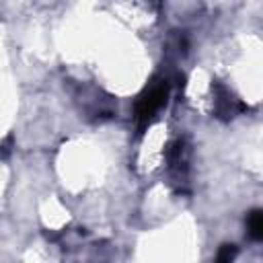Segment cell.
I'll list each match as a JSON object with an SVG mask.
<instances>
[{
  "mask_svg": "<svg viewBox=\"0 0 263 263\" xmlns=\"http://www.w3.org/2000/svg\"><path fill=\"white\" fill-rule=\"evenodd\" d=\"M234 257H236V247H234V245H222L220 251H218V255H216V259H218L220 263L232 261Z\"/></svg>",
  "mask_w": 263,
  "mask_h": 263,
  "instance_id": "obj_5",
  "label": "cell"
},
{
  "mask_svg": "<svg viewBox=\"0 0 263 263\" xmlns=\"http://www.w3.org/2000/svg\"><path fill=\"white\" fill-rule=\"evenodd\" d=\"M154 2H156V4H160V2H162V0H154Z\"/></svg>",
  "mask_w": 263,
  "mask_h": 263,
  "instance_id": "obj_6",
  "label": "cell"
},
{
  "mask_svg": "<svg viewBox=\"0 0 263 263\" xmlns=\"http://www.w3.org/2000/svg\"><path fill=\"white\" fill-rule=\"evenodd\" d=\"M247 232L253 240H263V210H253L247 216Z\"/></svg>",
  "mask_w": 263,
  "mask_h": 263,
  "instance_id": "obj_4",
  "label": "cell"
},
{
  "mask_svg": "<svg viewBox=\"0 0 263 263\" xmlns=\"http://www.w3.org/2000/svg\"><path fill=\"white\" fill-rule=\"evenodd\" d=\"M214 101H216V115L220 119H232L238 113L247 111V105L240 103L238 99H234L222 84H214Z\"/></svg>",
  "mask_w": 263,
  "mask_h": 263,
  "instance_id": "obj_3",
  "label": "cell"
},
{
  "mask_svg": "<svg viewBox=\"0 0 263 263\" xmlns=\"http://www.w3.org/2000/svg\"><path fill=\"white\" fill-rule=\"evenodd\" d=\"M168 90H171V82L166 78H154L138 95L136 105H134V119H136L138 134H144V129L152 123L156 113L166 105Z\"/></svg>",
  "mask_w": 263,
  "mask_h": 263,
  "instance_id": "obj_1",
  "label": "cell"
},
{
  "mask_svg": "<svg viewBox=\"0 0 263 263\" xmlns=\"http://www.w3.org/2000/svg\"><path fill=\"white\" fill-rule=\"evenodd\" d=\"M166 164H168V173L173 175L175 183H185L187 179V146H185V140H175L166 146Z\"/></svg>",
  "mask_w": 263,
  "mask_h": 263,
  "instance_id": "obj_2",
  "label": "cell"
}]
</instances>
